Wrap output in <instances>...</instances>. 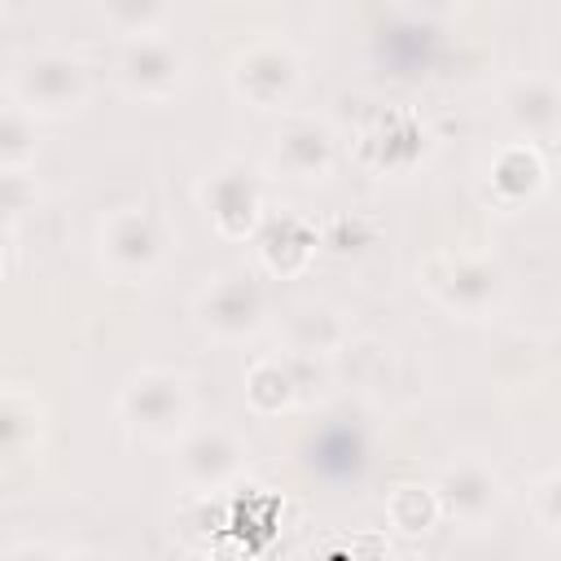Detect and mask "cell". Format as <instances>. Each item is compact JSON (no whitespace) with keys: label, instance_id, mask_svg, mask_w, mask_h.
<instances>
[{"label":"cell","instance_id":"1","mask_svg":"<svg viewBox=\"0 0 561 561\" xmlns=\"http://www.w3.org/2000/svg\"><path fill=\"white\" fill-rule=\"evenodd\" d=\"M114 412L136 438L175 443L193 425V386L184 373L153 364V368H140L123 381Z\"/></svg>","mask_w":561,"mask_h":561},{"label":"cell","instance_id":"2","mask_svg":"<svg viewBox=\"0 0 561 561\" xmlns=\"http://www.w3.org/2000/svg\"><path fill=\"white\" fill-rule=\"evenodd\" d=\"M197 202H202V210L219 237H228V241L254 237L267 219V175L259 162L232 153L202 175Z\"/></svg>","mask_w":561,"mask_h":561},{"label":"cell","instance_id":"3","mask_svg":"<svg viewBox=\"0 0 561 561\" xmlns=\"http://www.w3.org/2000/svg\"><path fill=\"white\" fill-rule=\"evenodd\" d=\"M416 280L434 302H443L451 316L478 320L504 298V267L486 254L469 250H438L416 267Z\"/></svg>","mask_w":561,"mask_h":561},{"label":"cell","instance_id":"4","mask_svg":"<svg viewBox=\"0 0 561 561\" xmlns=\"http://www.w3.org/2000/svg\"><path fill=\"white\" fill-rule=\"evenodd\" d=\"M96 245H101V267L114 280H149L162 267V259H167L171 232H167L158 210H149V206H118V210H110L101 219Z\"/></svg>","mask_w":561,"mask_h":561},{"label":"cell","instance_id":"5","mask_svg":"<svg viewBox=\"0 0 561 561\" xmlns=\"http://www.w3.org/2000/svg\"><path fill=\"white\" fill-rule=\"evenodd\" d=\"M193 320L215 342H245L267 324V289L254 272L228 267L215 272L193 302Z\"/></svg>","mask_w":561,"mask_h":561},{"label":"cell","instance_id":"6","mask_svg":"<svg viewBox=\"0 0 561 561\" xmlns=\"http://www.w3.org/2000/svg\"><path fill=\"white\" fill-rule=\"evenodd\" d=\"M92 92V75L83 66V57L66 53V48H44V53H31L18 75H13V96H18V110H26L31 118H61V114H75Z\"/></svg>","mask_w":561,"mask_h":561},{"label":"cell","instance_id":"7","mask_svg":"<svg viewBox=\"0 0 561 561\" xmlns=\"http://www.w3.org/2000/svg\"><path fill=\"white\" fill-rule=\"evenodd\" d=\"M228 83L237 92V101H245L250 110L267 114V110H289V101L298 96L302 88V57L294 53V44L267 35V39H254L245 44L237 57H232V70H228Z\"/></svg>","mask_w":561,"mask_h":561},{"label":"cell","instance_id":"8","mask_svg":"<svg viewBox=\"0 0 561 561\" xmlns=\"http://www.w3.org/2000/svg\"><path fill=\"white\" fill-rule=\"evenodd\" d=\"M245 438L232 425H188L175 438V456H171V473L180 478L184 491L193 495H210L224 491L228 482H237V473L245 469Z\"/></svg>","mask_w":561,"mask_h":561},{"label":"cell","instance_id":"9","mask_svg":"<svg viewBox=\"0 0 561 561\" xmlns=\"http://www.w3.org/2000/svg\"><path fill=\"white\" fill-rule=\"evenodd\" d=\"M434 500H438V517H451L456 526L478 530L504 508V478L482 456H456L438 469Z\"/></svg>","mask_w":561,"mask_h":561},{"label":"cell","instance_id":"10","mask_svg":"<svg viewBox=\"0 0 561 561\" xmlns=\"http://www.w3.org/2000/svg\"><path fill=\"white\" fill-rule=\"evenodd\" d=\"M114 79L127 96L136 101H167L184 88L188 79V57L171 35H145V39H123Z\"/></svg>","mask_w":561,"mask_h":561},{"label":"cell","instance_id":"11","mask_svg":"<svg viewBox=\"0 0 561 561\" xmlns=\"http://www.w3.org/2000/svg\"><path fill=\"white\" fill-rule=\"evenodd\" d=\"M272 162L289 180H324L333 171V162H337V140H333L324 118H316V114H285L280 127H276Z\"/></svg>","mask_w":561,"mask_h":561},{"label":"cell","instance_id":"12","mask_svg":"<svg viewBox=\"0 0 561 561\" xmlns=\"http://www.w3.org/2000/svg\"><path fill=\"white\" fill-rule=\"evenodd\" d=\"M504 118L513 123L517 136H526V145H543L557 136L561 123V92L552 75H517L504 96H500Z\"/></svg>","mask_w":561,"mask_h":561},{"label":"cell","instance_id":"13","mask_svg":"<svg viewBox=\"0 0 561 561\" xmlns=\"http://www.w3.org/2000/svg\"><path fill=\"white\" fill-rule=\"evenodd\" d=\"M351 320L333 302H302L285 320V355L302 359H333L351 342Z\"/></svg>","mask_w":561,"mask_h":561},{"label":"cell","instance_id":"14","mask_svg":"<svg viewBox=\"0 0 561 561\" xmlns=\"http://www.w3.org/2000/svg\"><path fill=\"white\" fill-rule=\"evenodd\" d=\"M254 237H259V259L272 276H298L316 254V228L294 215L267 219Z\"/></svg>","mask_w":561,"mask_h":561},{"label":"cell","instance_id":"15","mask_svg":"<svg viewBox=\"0 0 561 561\" xmlns=\"http://www.w3.org/2000/svg\"><path fill=\"white\" fill-rule=\"evenodd\" d=\"M543 175H548V167H543L539 149L526 145V140L504 145V149L491 158V167H486V184H491V193H495L500 202H508V206L535 197V193L543 188Z\"/></svg>","mask_w":561,"mask_h":561},{"label":"cell","instance_id":"16","mask_svg":"<svg viewBox=\"0 0 561 561\" xmlns=\"http://www.w3.org/2000/svg\"><path fill=\"white\" fill-rule=\"evenodd\" d=\"M245 403L259 416H280V412H289L298 403V390H294V377H289L285 355H259V359H250V368H245Z\"/></svg>","mask_w":561,"mask_h":561},{"label":"cell","instance_id":"17","mask_svg":"<svg viewBox=\"0 0 561 561\" xmlns=\"http://www.w3.org/2000/svg\"><path fill=\"white\" fill-rule=\"evenodd\" d=\"M311 465L329 478H351L368 465V443L355 425H329L311 443Z\"/></svg>","mask_w":561,"mask_h":561},{"label":"cell","instance_id":"18","mask_svg":"<svg viewBox=\"0 0 561 561\" xmlns=\"http://www.w3.org/2000/svg\"><path fill=\"white\" fill-rule=\"evenodd\" d=\"M386 517H390V526H394V530H403V535H425V530L438 522L434 486L399 482V486L386 495Z\"/></svg>","mask_w":561,"mask_h":561},{"label":"cell","instance_id":"19","mask_svg":"<svg viewBox=\"0 0 561 561\" xmlns=\"http://www.w3.org/2000/svg\"><path fill=\"white\" fill-rule=\"evenodd\" d=\"M35 149H39L35 118L26 110H18V105L0 110V171H26Z\"/></svg>","mask_w":561,"mask_h":561},{"label":"cell","instance_id":"20","mask_svg":"<svg viewBox=\"0 0 561 561\" xmlns=\"http://www.w3.org/2000/svg\"><path fill=\"white\" fill-rule=\"evenodd\" d=\"M101 18L127 35V39H145V35H162L171 9L167 4H153V0H105L101 4Z\"/></svg>","mask_w":561,"mask_h":561},{"label":"cell","instance_id":"21","mask_svg":"<svg viewBox=\"0 0 561 561\" xmlns=\"http://www.w3.org/2000/svg\"><path fill=\"white\" fill-rule=\"evenodd\" d=\"M39 430V403L22 390H0V451L31 443Z\"/></svg>","mask_w":561,"mask_h":561},{"label":"cell","instance_id":"22","mask_svg":"<svg viewBox=\"0 0 561 561\" xmlns=\"http://www.w3.org/2000/svg\"><path fill=\"white\" fill-rule=\"evenodd\" d=\"M557 500H561V478H557V469L539 473V478L526 486V513L535 517V526H539L548 539L557 535V522H561V513H557Z\"/></svg>","mask_w":561,"mask_h":561},{"label":"cell","instance_id":"23","mask_svg":"<svg viewBox=\"0 0 561 561\" xmlns=\"http://www.w3.org/2000/svg\"><path fill=\"white\" fill-rule=\"evenodd\" d=\"M26 197H31V188H26L22 171H0V219L18 215L26 206Z\"/></svg>","mask_w":561,"mask_h":561},{"label":"cell","instance_id":"24","mask_svg":"<svg viewBox=\"0 0 561 561\" xmlns=\"http://www.w3.org/2000/svg\"><path fill=\"white\" fill-rule=\"evenodd\" d=\"M0 561H70V552H61V548L48 543V539H22V543H13Z\"/></svg>","mask_w":561,"mask_h":561},{"label":"cell","instance_id":"25","mask_svg":"<svg viewBox=\"0 0 561 561\" xmlns=\"http://www.w3.org/2000/svg\"><path fill=\"white\" fill-rule=\"evenodd\" d=\"M70 561H114L110 552H101V548H88V552H75Z\"/></svg>","mask_w":561,"mask_h":561},{"label":"cell","instance_id":"26","mask_svg":"<svg viewBox=\"0 0 561 561\" xmlns=\"http://www.w3.org/2000/svg\"><path fill=\"white\" fill-rule=\"evenodd\" d=\"M0 272H4V263H0Z\"/></svg>","mask_w":561,"mask_h":561}]
</instances>
